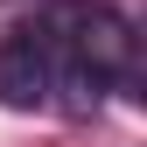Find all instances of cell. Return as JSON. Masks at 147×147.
Returning <instances> with one entry per match:
<instances>
[{
	"label": "cell",
	"mask_w": 147,
	"mask_h": 147,
	"mask_svg": "<svg viewBox=\"0 0 147 147\" xmlns=\"http://www.w3.org/2000/svg\"><path fill=\"white\" fill-rule=\"evenodd\" d=\"M56 21V49H63V70H56V105L63 112H91L105 98V84L133 77L140 63V35L126 14L112 7H70V14H49Z\"/></svg>",
	"instance_id": "obj_1"
},
{
	"label": "cell",
	"mask_w": 147,
	"mask_h": 147,
	"mask_svg": "<svg viewBox=\"0 0 147 147\" xmlns=\"http://www.w3.org/2000/svg\"><path fill=\"white\" fill-rule=\"evenodd\" d=\"M56 70H63V49H56V21H14L0 35V105L14 112H49L56 105Z\"/></svg>",
	"instance_id": "obj_2"
}]
</instances>
